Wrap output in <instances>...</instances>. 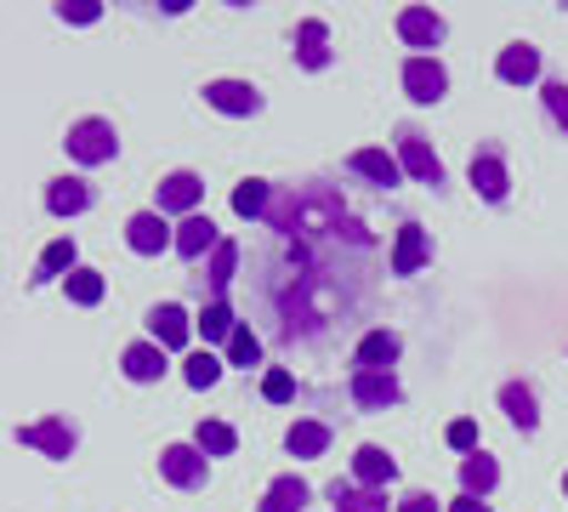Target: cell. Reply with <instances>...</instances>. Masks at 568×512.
Here are the masks:
<instances>
[{
    "label": "cell",
    "mask_w": 568,
    "mask_h": 512,
    "mask_svg": "<svg viewBox=\"0 0 568 512\" xmlns=\"http://www.w3.org/2000/svg\"><path fill=\"white\" fill-rule=\"evenodd\" d=\"M313 501V490L296 479V473H284V479H273L267 484V495H262V512H302Z\"/></svg>",
    "instance_id": "484cf974"
},
{
    "label": "cell",
    "mask_w": 568,
    "mask_h": 512,
    "mask_svg": "<svg viewBox=\"0 0 568 512\" xmlns=\"http://www.w3.org/2000/svg\"><path fill=\"white\" fill-rule=\"evenodd\" d=\"M194 444H200L205 455H233V444H240V439H233L227 422H200V428H194Z\"/></svg>",
    "instance_id": "836d02e7"
},
{
    "label": "cell",
    "mask_w": 568,
    "mask_h": 512,
    "mask_svg": "<svg viewBox=\"0 0 568 512\" xmlns=\"http://www.w3.org/2000/svg\"><path fill=\"white\" fill-rule=\"evenodd\" d=\"M398 479V461L382 450V444H358V455H353V484L358 490H387Z\"/></svg>",
    "instance_id": "7c38bea8"
},
{
    "label": "cell",
    "mask_w": 568,
    "mask_h": 512,
    "mask_svg": "<svg viewBox=\"0 0 568 512\" xmlns=\"http://www.w3.org/2000/svg\"><path fill=\"white\" fill-rule=\"evenodd\" d=\"M80 262H74V240H52L40 251V262H34V273H29V285H52V279H69Z\"/></svg>",
    "instance_id": "7402d4cb"
},
{
    "label": "cell",
    "mask_w": 568,
    "mask_h": 512,
    "mask_svg": "<svg viewBox=\"0 0 568 512\" xmlns=\"http://www.w3.org/2000/svg\"><path fill=\"white\" fill-rule=\"evenodd\" d=\"M120 370H125L131 382H160L165 370H171V359H165L160 342H131V348L120 353Z\"/></svg>",
    "instance_id": "9a60e30c"
},
{
    "label": "cell",
    "mask_w": 568,
    "mask_h": 512,
    "mask_svg": "<svg viewBox=\"0 0 568 512\" xmlns=\"http://www.w3.org/2000/svg\"><path fill=\"white\" fill-rule=\"evenodd\" d=\"M466 182H471V189H478L489 205H500L506 194H511V171H506V154L489 143V149H478V154H471V165H466Z\"/></svg>",
    "instance_id": "5b68a950"
},
{
    "label": "cell",
    "mask_w": 568,
    "mask_h": 512,
    "mask_svg": "<svg viewBox=\"0 0 568 512\" xmlns=\"http://www.w3.org/2000/svg\"><path fill=\"white\" fill-rule=\"evenodd\" d=\"M227 364H240V370L262 364V337L251 331V324H240V331H233V342H227Z\"/></svg>",
    "instance_id": "d6a6232c"
},
{
    "label": "cell",
    "mask_w": 568,
    "mask_h": 512,
    "mask_svg": "<svg viewBox=\"0 0 568 512\" xmlns=\"http://www.w3.org/2000/svg\"><path fill=\"white\" fill-rule=\"evenodd\" d=\"M329 501L336 512H387V490H358V484H329Z\"/></svg>",
    "instance_id": "83f0119b"
},
{
    "label": "cell",
    "mask_w": 568,
    "mask_h": 512,
    "mask_svg": "<svg viewBox=\"0 0 568 512\" xmlns=\"http://www.w3.org/2000/svg\"><path fill=\"white\" fill-rule=\"evenodd\" d=\"M216 245H222V234H216V222H211V217H182V228H176V257L200 262V257L216 251Z\"/></svg>",
    "instance_id": "ffe728a7"
},
{
    "label": "cell",
    "mask_w": 568,
    "mask_h": 512,
    "mask_svg": "<svg viewBox=\"0 0 568 512\" xmlns=\"http://www.w3.org/2000/svg\"><path fill=\"white\" fill-rule=\"evenodd\" d=\"M500 484V468H495V455H460V490L471 495V501H484L489 490Z\"/></svg>",
    "instance_id": "cb8c5ba5"
},
{
    "label": "cell",
    "mask_w": 568,
    "mask_h": 512,
    "mask_svg": "<svg viewBox=\"0 0 568 512\" xmlns=\"http://www.w3.org/2000/svg\"><path fill=\"white\" fill-rule=\"evenodd\" d=\"M149 331H154V342H160L165 353H182L187 337H194V319H187L176 302H160V308L149 313Z\"/></svg>",
    "instance_id": "5bb4252c"
},
{
    "label": "cell",
    "mask_w": 568,
    "mask_h": 512,
    "mask_svg": "<svg viewBox=\"0 0 568 512\" xmlns=\"http://www.w3.org/2000/svg\"><path fill=\"white\" fill-rule=\"evenodd\" d=\"M540 98H546V114L557 120V131L568 137V80H540Z\"/></svg>",
    "instance_id": "e575fe53"
},
{
    "label": "cell",
    "mask_w": 568,
    "mask_h": 512,
    "mask_svg": "<svg viewBox=\"0 0 568 512\" xmlns=\"http://www.w3.org/2000/svg\"><path fill=\"white\" fill-rule=\"evenodd\" d=\"M63 143H69V160H80V165H109V160L120 154V131H114L109 120L91 114V120H74V126H69Z\"/></svg>",
    "instance_id": "6da1fadb"
},
{
    "label": "cell",
    "mask_w": 568,
    "mask_h": 512,
    "mask_svg": "<svg viewBox=\"0 0 568 512\" xmlns=\"http://www.w3.org/2000/svg\"><path fill=\"white\" fill-rule=\"evenodd\" d=\"M194 324H200L205 342H233V331H240V319H233L227 302H205V313H200Z\"/></svg>",
    "instance_id": "f1b7e54d"
},
{
    "label": "cell",
    "mask_w": 568,
    "mask_h": 512,
    "mask_svg": "<svg viewBox=\"0 0 568 512\" xmlns=\"http://www.w3.org/2000/svg\"><path fill=\"white\" fill-rule=\"evenodd\" d=\"M444 34H449V23L433 7H404L398 12V40L415 46V58H433V46H444Z\"/></svg>",
    "instance_id": "8992f818"
},
{
    "label": "cell",
    "mask_w": 568,
    "mask_h": 512,
    "mask_svg": "<svg viewBox=\"0 0 568 512\" xmlns=\"http://www.w3.org/2000/svg\"><path fill=\"white\" fill-rule=\"evenodd\" d=\"M233 273H240V245H233V240H222L216 251H211V262H205V291H211V302H222V291L233 285Z\"/></svg>",
    "instance_id": "603a6c76"
},
{
    "label": "cell",
    "mask_w": 568,
    "mask_h": 512,
    "mask_svg": "<svg viewBox=\"0 0 568 512\" xmlns=\"http://www.w3.org/2000/svg\"><path fill=\"white\" fill-rule=\"evenodd\" d=\"M125 245H131L136 257H160L165 245L176 251V234L165 228V217H160V211H136V217L125 222Z\"/></svg>",
    "instance_id": "8fae6325"
},
{
    "label": "cell",
    "mask_w": 568,
    "mask_h": 512,
    "mask_svg": "<svg viewBox=\"0 0 568 512\" xmlns=\"http://www.w3.org/2000/svg\"><path fill=\"white\" fill-rule=\"evenodd\" d=\"M500 410H506V422L524 428V433L540 428V399H535L529 382H506V388H500Z\"/></svg>",
    "instance_id": "ac0fdd59"
},
{
    "label": "cell",
    "mask_w": 568,
    "mask_h": 512,
    "mask_svg": "<svg viewBox=\"0 0 568 512\" xmlns=\"http://www.w3.org/2000/svg\"><path fill=\"white\" fill-rule=\"evenodd\" d=\"M449 444L460 455H478V422H466V415H460V422H449Z\"/></svg>",
    "instance_id": "8d00e7d4"
},
{
    "label": "cell",
    "mask_w": 568,
    "mask_h": 512,
    "mask_svg": "<svg viewBox=\"0 0 568 512\" xmlns=\"http://www.w3.org/2000/svg\"><path fill=\"white\" fill-rule=\"evenodd\" d=\"M85 205H91V189L80 177H52V182H45V211H52V217H80Z\"/></svg>",
    "instance_id": "44dd1931"
},
{
    "label": "cell",
    "mask_w": 568,
    "mask_h": 512,
    "mask_svg": "<svg viewBox=\"0 0 568 512\" xmlns=\"http://www.w3.org/2000/svg\"><path fill=\"white\" fill-rule=\"evenodd\" d=\"M398 353H404L398 331H369V337L358 342V353H353V370H393Z\"/></svg>",
    "instance_id": "d6986e66"
},
{
    "label": "cell",
    "mask_w": 568,
    "mask_h": 512,
    "mask_svg": "<svg viewBox=\"0 0 568 512\" xmlns=\"http://www.w3.org/2000/svg\"><path fill=\"white\" fill-rule=\"evenodd\" d=\"M329 58H336V52H329V29L318 18H302L296 23V63L318 74V69H329Z\"/></svg>",
    "instance_id": "2e32d148"
},
{
    "label": "cell",
    "mask_w": 568,
    "mask_h": 512,
    "mask_svg": "<svg viewBox=\"0 0 568 512\" xmlns=\"http://www.w3.org/2000/svg\"><path fill=\"white\" fill-rule=\"evenodd\" d=\"M495 74H500L506 86H529V80H540V46H529V40H511V46H500Z\"/></svg>",
    "instance_id": "4fadbf2b"
},
{
    "label": "cell",
    "mask_w": 568,
    "mask_h": 512,
    "mask_svg": "<svg viewBox=\"0 0 568 512\" xmlns=\"http://www.w3.org/2000/svg\"><path fill=\"white\" fill-rule=\"evenodd\" d=\"M562 490H568V479H562Z\"/></svg>",
    "instance_id": "60d3db41"
},
{
    "label": "cell",
    "mask_w": 568,
    "mask_h": 512,
    "mask_svg": "<svg viewBox=\"0 0 568 512\" xmlns=\"http://www.w3.org/2000/svg\"><path fill=\"white\" fill-rule=\"evenodd\" d=\"M262 399H267V404H291V399H296V377L273 364L267 377H262Z\"/></svg>",
    "instance_id": "d590c367"
},
{
    "label": "cell",
    "mask_w": 568,
    "mask_h": 512,
    "mask_svg": "<svg viewBox=\"0 0 568 512\" xmlns=\"http://www.w3.org/2000/svg\"><path fill=\"white\" fill-rule=\"evenodd\" d=\"M284 450H291L296 461H318L329 450V428L324 422H296L291 433H284Z\"/></svg>",
    "instance_id": "4316f807"
},
{
    "label": "cell",
    "mask_w": 568,
    "mask_h": 512,
    "mask_svg": "<svg viewBox=\"0 0 568 512\" xmlns=\"http://www.w3.org/2000/svg\"><path fill=\"white\" fill-rule=\"evenodd\" d=\"M398 512H438V501L426 495V490H409V495L398 501Z\"/></svg>",
    "instance_id": "f35d334b"
},
{
    "label": "cell",
    "mask_w": 568,
    "mask_h": 512,
    "mask_svg": "<svg viewBox=\"0 0 568 512\" xmlns=\"http://www.w3.org/2000/svg\"><path fill=\"white\" fill-rule=\"evenodd\" d=\"M404 91H409V103H444V91H449V69L438 58H415L404 63Z\"/></svg>",
    "instance_id": "52a82bcc"
},
{
    "label": "cell",
    "mask_w": 568,
    "mask_h": 512,
    "mask_svg": "<svg viewBox=\"0 0 568 512\" xmlns=\"http://www.w3.org/2000/svg\"><path fill=\"white\" fill-rule=\"evenodd\" d=\"M205 103H211L216 114L251 120V114H262V91H256L251 80H211V86H205Z\"/></svg>",
    "instance_id": "9c48e42d"
},
{
    "label": "cell",
    "mask_w": 568,
    "mask_h": 512,
    "mask_svg": "<svg viewBox=\"0 0 568 512\" xmlns=\"http://www.w3.org/2000/svg\"><path fill=\"white\" fill-rule=\"evenodd\" d=\"M58 18H63V23H98V18H103V7H98V0H80V7H69V0H63Z\"/></svg>",
    "instance_id": "74e56055"
},
{
    "label": "cell",
    "mask_w": 568,
    "mask_h": 512,
    "mask_svg": "<svg viewBox=\"0 0 568 512\" xmlns=\"http://www.w3.org/2000/svg\"><path fill=\"white\" fill-rule=\"evenodd\" d=\"M233 211H240V217H267V211H273V205H267V182H262V177L240 182V189H233Z\"/></svg>",
    "instance_id": "1f68e13d"
},
{
    "label": "cell",
    "mask_w": 568,
    "mask_h": 512,
    "mask_svg": "<svg viewBox=\"0 0 568 512\" xmlns=\"http://www.w3.org/2000/svg\"><path fill=\"white\" fill-rule=\"evenodd\" d=\"M449 512H495V506H489V501H471V495H460Z\"/></svg>",
    "instance_id": "ab89813d"
},
{
    "label": "cell",
    "mask_w": 568,
    "mask_h": 512,
    "mask_svg": "<svg viewBox=\"0 0 568 512\" xmlns=\"http://www.w3.org/2000/svg\"><path fill=\"white\" fill-rule=\"evenodd\" d=\"M347 393H353V404H358V410H393V404L404 399V388H398L393 370H353Z\"/></svg>",
    "instance_id": "ba28073f"
},
{
    "label": "cell",
    "mask_w": 568,
    "mask_h": 512,
    "mask_svg": "<svg viewBox=\"0 0 568 512\" xmlns=\"http://www.w3.org/2000/svg\"><path fill=\"white\" fill-rule=\"evenodd\" d=\"M200 200H205V177L200 171H171L160 182V217H200Z\"/></svg>",
    "instance_id": "30bf717a"
},
{
    "label": "cell",
    "mask_w": 568,
    "mask_h": 512,
    "mask_svg": "<svg viewBox=\"0 0 568 512\" xmlns=\"http://www.w3.org/2000/svg\"><path fill=\"white\" fill-rule=\"evenodd\" d=\"M426 257H433V245H426V228H420V222H404V228H398V245H393V273L409 279V273L426 268Z\"/></svg>",
    "instance_id": "e0dca14e"
},
{
    "label": "cell",
    "mask_w": 568,
    "mask_h": 512,
    "mask_svg": "<svg viewBox=\"0 0 568 512\" xmlns=\"http://www.w3.org/2000/svg\"><path fill=\"white\" fill-rule=\"evenodd\" d=\"M182 382H187V388H200V393H205V388H216V382H222V359H216L211 348L187 353V364H182Z\"/></svg>",
    "instance_id": "f546056e"
},
{
    "label": "cell",
    "mask_w": 568,
    "mask_h": 512,
    "mask_svg": "<svg viewBox=\"0 0 568 512\" xmlns=\"http://www.w3.org/2000/svg\"><path fill=\"white\" fill-rule=\"evenodd\" d=\"M347 165H353L358 177H369V182H382V189H398V177H404L398 154H387V149H358Z\"/></svg>",
    "instance_id": "d4e9b609"
},
{
    "label": "cell",
    "mask_w": 568,
    "mask_h": 512,
    "mask_svg": "<svg viewBox=\"0 0 568 512\" xmlns=\"http://www.w3.org/2000/svg\"><path fill=\"white\" fill-rule=\"evenodd\" d=\"M398 165H404L415 182H426V189H444V160L433 154V143H426L415 126L398 131Z\"/></svg>",
    "instance_id": "277c9868"
},
{
    "label": "cell",
    "mask_w": 568,
    "mask_h": 512,
    "mask_svg": "<svg viewBox=\"0 0 568 512\" xmlns=\"http://www.w3.org/2000/svg\"><path fill=\"white\" fill-rule=\"evenodd\" d=\"M63 291H69V302H80V308H98V302H103V273H98V268H74V273L63 279Z\"/></svg>",
    "instance_id": "4dcf8cb0"
},
{
    "label": "cell",
    "mask_w": 568,
    "mask_h": 512,
    "mask_svg": "<svg viewBox=\"0 0 568 512\" xmlns=\"http://www.w3.org/2000/svg\"><path fill=\"white\" fill-rule=\"evenodd\" d=\"M160 473H165V484H176V490H205L211 455H205L200 444H165V450H160Z\"/></svg>",
    "instance_id": "3957f363"
},
{
    "label": "cell",
    "mask_w": 568,
    "mask_h": 512,
    "mask_svg": "<svg viewBox=\"0 0 568 512\" xmlns=\"http://www.w3.org/2000/svg\"><path fill=\"white\" fill-rule=\"evenodd\" d=\"M18 444L52 455V461H69V455L80 450V428L69 422V415H40V422H23V428H18Z\"/></svg>",
    "instance_id": "7a4b0ae2"
}]
</instances>
